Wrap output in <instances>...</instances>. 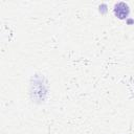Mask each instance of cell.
I'll list each match as a JSON object with an SVG mask.
<instances>
[{"instance_id": "1", "label": "cell", "mask_w": 134, "mask_h": 134, "mask_svg": "<svg viewBox=\"0 0 134 134\" xmlns=\"http://www.w3.org/2000/svg\"><path fill=\"white\" fill-rule=\"evenodd\" d=\"M129 13H130L129 6H128L126 3L119 2V3L115 4V6H114V14H115V16H116L117 18H119V19H125V18L128 17Z\"/></svg>"}]
</instances>
